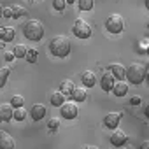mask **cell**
<instances>
[{
    "instance_id": "cell-1",
    "label": "cell",
    "mask_w": 149,
    "mask_h": 149,
    "mask_svg": "<svg viewBox=\"0 0 149 149\" xmlns=\"http://www.w3.org/2000/svg\"><path fill=\"white\" fill-rule=\"evenodd\" d=\"M147 79V67L140 61H133L126 67V81L130 84H142Z\"/></svg>"
},
{
    "instance_id": "cell-2",
    "label": "cell",
    "mask_w": 149,
    "mask_h": 149,
    "mask_svg": "<svg viewBox=\"0 0 149 149\" xmlns=\"http://www.w3.org/2000/svg\"><path fill=\"white\" fill-rule=\"evenodd\" d=\"M49 53L56 58H65L70 54V39L65 35H54L49 40Z\"/></svg>"
},
{
    "instance_id": "cell-3",
    "label": "cell",
    "mask_w": 149,
    "mask_h": 149,
    "mask_svg": "<svg viewBox=\"0 0 149 149\" xmlns=\"http://www.w3.org/2000/svg\"><path fill=\"white\" fill-rule=\"evenodd\" d=\"M44 32H46V28H44L42 21H39V19H28L23 26V35L32 42H39L44 37Z\"/></svg>"
},
{
    "instance_id": "cell-4",
    "label": "cell",
    "mask_w": 149,
    "mask_h": 149,
    "mask_svg": "<svg viewBox=\"0 0 149 149\" xmlns=\"http://www.w3.org/2000/svg\"><path fill=\"white\" fill-rule=\"evenodd\" d=\"M72 33L76 37H79V39H90L91 33H93V26L86 19L79 18V19L74 21V25H72Z\"/></svg>"
},
{
    "instance_id": "cell-5",
    "label": "cell",
    "mask_w": 149,
    "mask_h": 149,
    "mask_svg": "<svg viewBox=\"0 0 149 149\" xmlns=\"http://www.w3.org/2000/svg\"><path fill=\"white\" fill-rule=\"evenodd\" d=\"M105 28L111 33H121L125 30V19L121 14H111L105 19Z\"/></svg>"
},
{
    "instance_id": "cell-6",
    "label": "cell",
    "mask_w": 149,
    "mask_h": 149,
    "mask_svg": "<svg viewBox=\"0 0 149 149\" xmlns=\"http://www.w3.org/2000/svg\"><path fill=\"white\" fill-rule=\"evenodd\" d=\"M60 114H61V118H65V119H76L77 114H79L77 102H74V100H65V104L60 107Z\"/></svg>"
},
{
    "instance_id": "cell-7",
    "label": "cell",
    "mask_w": 149,
    "mask_h": 149,
    "mask_svg": "<svg viewBox=\"0 0 149 149\" xmlns=\"http://www.w3.org/2000/svg\"><path fill=\"white\" fill-rule=\"evenodd\" d=\"M109 140H111V144L114 146V147H123V146H126V140H128V135L123 132V130H119V128H114L112 130V133H111V137H109Z\"/></svg>"
},
{
    "instance_id": "cell-8",
    "label": "cell",
    "mask_w": 149,
    "mask_h": 149,
    "mask_svg": "<svg viewBox=\"0 0 149 149\" xmlns=\"http://www.w3.org/2000/svg\"><path fill=\"white\" fill-rule=\"evenodd\" d=\"M121 118H123V112H107V116L104 118V125H105V128H109V130L118 128Z\"/></svg>"
},
{
    "instance_id": "cell-9",
    "label": "cell",
    "mask_w": 149,
    "mask_h": 149,
    "mask_svg": "<svg viewBox=\"0 0 149 149\" xmlns=\"http://www.w3.org/2000/svg\"><path fill=\"white\" fill-rule=\"evenodd\" d=\"M114 84H116V77L112 76V72H111V70L104 72V74H102V79H100L102 90H104V91H112Z\"/></svg>"
},
{
    "instance_id": "cell-10",
    "label": "cell",
    "mask_w": 149,
    "mask_h": 149,
    "mask_svg": "<svg viewBox=\"0 0 149 149\" xmlns=\"http://www.w3.org/2000/svg\"><path fill=\"white\" fill-rule=\"evenodd\" d=\"M109 70L112 72V76L116 77V81H125L126 79V67H123L121 63H111Z\"/></svg>"
},
{
    "instance_id": "cell-11",
    "label": "cell",
    "mask_w": 149,
    "mask_h": 149,
    "mask_svg": "<svg viewBox=\"0 0 149 149\" xmlns=\"http://www.w3.org/2000/svg\"><path fill=\"white\" fill-rule=\"evenodd\" d=\"M14 146H16V142H14L13 135L0 130V149H14Z\"/></svg>"
},
{
    "instance_id": "cell-12",
    "label": "cell",
    "mask_w": 149,
    "mask_h": 149,
    "mask_svg": "<svg viewBox=\"0 0 149 149\" xmlns=\"http://www.w3.org/2000/svg\"><path fill=\"white\" fill-rule=\"evenodd\" d=\"M81 83H83V86H86V88H93V86L97 84V76H95V72H93V70H84V72L81 74Z\"/></svg>"
},
{
    "instance_id": "cell-13",
    "label": "cell",
    "mask_w": 149,
    "mask_h": 149,
    "mask_svg": "<svg viewBox=\"0 0 149 149\" xmlns=\"http://www.w3.org/2000/svg\"><path fill=\"white\" fill-rule=\"evenodd\" d=\"M16 37L14 26H0V40L2 42H13Z\"/></svg>"
},
{
    "instance_id": "cell-14",
    "label": "cell",
    "mask_w": 149,
    "mask_h": 149,
    "mask_svg": "<svg viewBox=\"0 0 149 149\" xmlns=\"http://www.w3.org/2000/svg\"><path fill=\"white\" fill-rule=\"evenodd\" d=\"M28 112H30V116H32L33 121H40V119L46 116V105H42V104H33Z\"/></svg>"
},
{
    "instance_id": "cell-15",
    "label": "cell",
    "mask_w": 149,
    "mask_h": 149,
    "mask_svg": "<svg viewBox=\"0 0 149 149\" xmlns=\"http://www.w3.org/2000/svg\"><path fill=\"white\" fill-rule=\"evenodd\" d=\"M14 114V107L11 104H0V121H11Z\"/></svg>"
},
{
    "instance_id": "cell-16",
    "label": "cell",
    "mask_w": 149,
    "mask_h": 149,
    "mask_svg": "<svg viewBox=\"0 0 149 149\" xmlns=\"http://www.w3.org/2000/svg\"><path fill=\"white\" fill-rule=\"evenodd\" d=\"M72 98H74V102H79V104L84 102L88 98V88L86 86H76L72 91Z\"/></svg>"
},
{
    "instance_id": "cell-17",
    "label": "cell",
    "mask_w": 149,
    "mask_h": 149,
    "mask_svg": "<svg viewBox=\"0 0 149 149\" xmlns=\"http://www.w3.org/2000/svg\"><path fill=\"white\" fill-rule=\"evenodd\" d=\"M74 88H76V84H74L70 79H63V81L60 83V91H61L65 97H72Z\"/></svg>"
},
{
    "instance_id": "cell-18",
    "label": "cell",
    "mask_w": 149,
    "mask_h": 149,
    "mask_svg": "<svg viewBox=\"0 0 149 149\" xmlns=\"http://www.w3.org/2000/svg\"><path fill=\"white\" fill-rule=\"evenodd\" d=\"M112 93H114L116 97H125V95L128 93V83H125V81H116V84H114V88H112Z\"/></svg>"
},
{
    "instance_id": "cell-19",
    "label": "cell",
    "mask_w": 149,
    "mask_h": 149,
    "mask_svg": "<svg viewBox=\"0 0 149 149\" xmlns=\"http://www.w3.org/2000/svg\"><path fill=\"white\" fill-rule=\"evenodd\" d=\"M51 105H54V107H61L63 104H65V95L58 90V91H53L51 93Z\"/></svg>"
},
{
    "instance_id": "cell-20",
    "label": "cell",
    "mask_w": 149,
    "mask_h": 149,
    "mask_svg": "<svg viewBox=\"0 0 149 149\" xmlns=\"http://www.w3.org/2000/svg\"><path fill=\"white\" fill-rule=\"evenodd\" d=\"M13 53H14V56H16V58H25V56H26V53H28V47H26L25 44H16V46H14V49H13Z\"/></svg>"
},
{
    "instance_id": "cell-21",
    "label": "cell",
    "mask_w": 149,
    "mask_h": 149,
    "mask_svg": "<svg viewBox=\"0 0 149 149\" xmlns=\"http://www.w3.org/2000/svg\"><path fill=\"white\" fill-rule=\"evenodd\" d=\"M9 74H11V68L9 67H2L0 68V88H4L7 79H9Z\"/></svg>"
},
{
    "instance_id": "cell-22",
    "label": "cell",
    "mask_w": 149,
    "mask_h": 149,
    "mask_svg": "<svg viewBox=\"0 0 149 149\" xmlns=\"http://www.w3.org/2000/svg\"><path fill=\"white\" fill-rule=\"evenodd\" d=\"M26 114H28V111H25V107H16V109H14V114H13V119L23 121V119L26 118Z\"/></svg>"
},
{
    "instance_id": "cell-23",
    "label": "cell",
    "mask_w": 149,
    "mask_h": 149,
    "mask_svg": "<svg viewBox=\"0 0 149 149\" xmlns=\"http://www.w3.org/2000/svg\"><path fill=\"white\" fill-rule=\"evenodd\" d=\"M26 14V9L23 7V6H13V18L14 19H19V18H23Z\"/></svg>"
},
{
    "instance_id": "cell-24",
    "label": "cell",
    "mask_w": 149,
    "mask_h": 149,
    "mask_svg": "<svg viewBox=\"0 0 149 149\" xmlns=\"http://www.w3.org/2000/svg\"><path fill=\"white\" fill-rule=\"evenodd\" d=\"M37 56H39V53H37V49H33V47H30L25 58H26V61H28V63H35V61H37Z\"/></svg>"
},
{
    "instance_id": "cell-25",
    "label": "cell",
    "mask_w": 149,
    "mask_h": 149,
    "mask_svg": "<svg viewBox=\"0 0 149 149\" xmlns=\"http://www.w3.org/2000/svg\"><path fill=\"white\" fill-rule=\"evenodd\" d=\"M11 105L16 109V107H23L25 105V98L21 97V95H14L13 98H11Z\"/></svg>"
},
{
    "instance_id": "cell-26",
    "label": "cell",
    "mask_w": 149,
    "mask_h": 149,
    "mask_svg": "<svg viewBox=\"0 0 149 149\" xmlns=\"http://www.w3.org/2000/svg\"><path fill=\"white\" fill-rule=\"evenodd\" d=\"M65 6H67V0H53V9L58 13L65 11Z\"/></svg>"
},
{
    "instance_id": "cell-27",
    "label": "cell",
    "mask_w": 149,
    "mask_h": 149,
    "mask_svg": "<svg viewBox=\"0 0 149 149\" xmlns=\"http://www.w3.org/2000/svg\"><path fill=\"white\" fill-rule=\"evenodd\" d=\"M79 9L81 11H91L93 9V0H79Z\"/></svg>"
},
{
    "instance_id": "cell-28",
    "label": "cell",
    "mask_w": 149,
    "mask_h": 149,
    "mask_svg": "<svg viewBox=\"0 0 149 149\" xmlns=\"http://www.w3.org/2000/svg\"><path fill=\"white\" fill-rule=\"evenodd\" d=\"M58 126H60V119H58V118H51V119L47 121V128H49V132H56Z\"/></svg>"
},
{
    "instance_id": "cell-29",
    "label": "cell",
    "mask_w": 149,
    "mask_h": 149,
    "mask_svg": "<svg viewBox=\"0 0 149 149\" xmlns=\"http://www.w3.org/2000/svg\"><path fill=\"white\" fill-rule=\"evenodd\" d=\"M4 58H6V61H9V63H11V61H13L16 56H14V53H13V51H7V53L4 54Z\"/></svg>"
},
{
    "instance_id": "cell-30",
    "label": "cell",
    "mask_w": 149,
    "mask_h": 149,
    "mask_svg": "<svg viewBox=\"0 0 149 149\" xmlns=\"http://www.w3.org/2000/svg\"><path fill=\"white\" fill-rule=\"evenodd\" d=\"M4 18H13V7H6L4 9Z\"/></svg>"
},
{
    "instance_id": "cell-31",
    "label": "cell",
    "mask_w": 149,
    "mask_h": 149,
    "mask_svg": "<svg viewBox=\"0 0 149 149\" xmlns=\"http://www.w3.org/2000/svg\"><path fill=\"white\" fill-rule=\"evenodd\" d=\"M140 102H142V98H140V97H139V95H135V97H133V98H132V100H130V104H132V105H139V104H140Z\"/></svg>"
},
{
    "instance_id": "cell-32",
    "label": "cell",
    "mask_w": 149,
    "mask_h": 149,
    "mask_svg": "<svg viewBox=\"0 0 149 149\" xmlns=\"http://www.w3.org/2000/svg\"><path fill=\"white\" fill-rule=\"evenodd\" d=\"M139 149H149V140H144V142L139 146Z\"/></svg>"
},
{
    "instance_id": "cell-33",
    "label": "cell",
    "mask_w": 149,
    "mask_h": 149,
    "mask_svg": "<svg viewBox=\"0 0 149 149\" xmlns=\"http://www.w3.org/2000/svg\"><path fill=\"white\" fill-rule=\"evenodd\" d=\"M144 112H146V118H147V119H149V104H147V105H146V111H144Z\"/></svg>"
},
{
    "instance_id": "cell-34",
    "label": "cell",
    "mask_w": 149,
    "mask_h": 149,
    "mask_svg": "<svg viewBox=\"0 0 149 149\" xmlns=\"http://www.w3.org/2000/svg\"><path fill=\"white\" fill-rule=\"evenodd\" d=\"M84 149H98V147H97V146H86Z\"/></svg>"
},
{
    "instance_id": "cell-35",
    "label": "cell",
    "mask_w": 149,
    "mask_h": 149,
    "mask_svg": "<svg viewBox=\"0 0 149 149\" xmlns=\"http://www.w3.org/2000/svg\"><path fill=\"white\" fill-rule=\"evenodd\" d=\"M0 16H4V7L0 6Z\"/></svg>"
},
{
    "instance_id": "cell-36",
    "label": "cell",
    "mask_w": 149,
    "mask_h": 149,
    "mask_svg": "<svg viewBox=\"0 0 149 149\" xmlns=\"http://www.w3.org/2000/svg\"><path fill=\"white\" fill-rule=\"evenodd\" d=\"M144 4H146V7L149 9V0H144Z\"/></svg>"
},
{
    "instance_id": "cell-37",
    "label": "cell",
    "mask_w": 149,
    "mask_h": 149,
    "mask_svg": "<svg viewBox=\"0 0 149 149\" xmlns=\"http://www.w3.org/2000/svg\"><path fill=\"white\" fill-rule=\"evenodd\" d=\"M146 53H147V54H149V44H147V46H146Z\"/></svg>"
},
{
    "instance_id": "cell-38",
    "label": "cell",
    "mask_w": 149,
    "mask_h": 149,
    "mask_svg": "<svg viewBox=\"0 0 149 149\" xmlns=\"http://www.w3.org/2000/svg\"><path fill=\"white\" fill-rule=\"evenodd\" d=\"M119 149H125V146H123V147H119Z\"/></svg>"
},
{
    "instance_id": "cell-39",
    "label": "cell",
    "mask_w": 149,
    "mask_h": 149,
    "mask_svg": "<svg viewBox=\"0 0 149 149\" xmlns=\"http://www.w3.org/2000/svg\"><path fill=\"white\" fill-rule=\"evenodd\" d=\"M32 2H35V0H32Z\"/></svg>"
}]
</instances>
